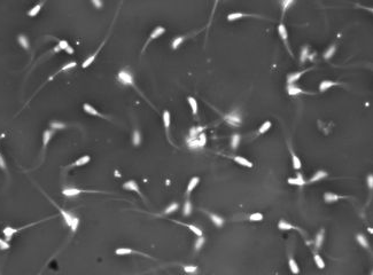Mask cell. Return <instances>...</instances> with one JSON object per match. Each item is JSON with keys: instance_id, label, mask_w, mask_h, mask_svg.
<instances>
[{"instance_id": "ffe728a7", "label": "cell", "mask_w": 373, "mask_h": 275, "mask_svg": "<svg viewBox=\"0 0 373 275\" xmlns=\"http://www.w3.org/2000/svg\"><path fill=\"white\" fill-rule=\"evenodd\" d=\"M100 48H101V47H100ZM100 48H99V49H98V51L96 52L94 54L90 55L89 58H87L86 60H85V61H84V62H83V68H87V67H89V65H90V64L92 63L93 61H94V58H96V56L98 55V53H99V51H100Z\"/></svg>"}, {"instance_id": "603a6c76", "label": "cell", "mask_w": 373, "mask_h": 275, "mask_svg": "<svg viewBox=\"0 0 373 275\" xmlns=\"http://www.w3.org/2000/svg\"><path fill=\"white\" fill-rule=\"evenodd\" d=\"M335 84H336V83L329 82V80H324V82H322V83H320V85H319V90H320V92H324V91H326L327 88H329L331 86L335 85Z\"/></svg>"}, {"instance_id": "5b68a950", "label": "cell", "mask_w": 373, "mask_h": 275, "mask_svg": "<svg viewBox=\"0 0 373 275\" xmlns=\"http://www.w3.org/2000/svg\"><path fill=\"white\" fill-rule=\"evenodd\" d=\"M80 193H82V190H80V189H77V188H65V189H63L62 194H63L65 196H68V197H72V196L79 195Z\"/></svg>"}, {"instance_id": "f1b7e54d", "label": "cell", "mask_w": 373, "mask_h": 275, "mask_svg": "<svg viewBox=\"0 0 373 275\" xmlns=\"http://www.w3.org/2000/svg\"><path fill=\"white\" fill-rule=\"evenodd\" d=\"M209 217H210V219L212 220V223L216 225V226H222V225H223V219H222L220 217H218V216H216V214H211V213H210V214H209Z\"/></svg>"}, {"instance_id": "4dcf8cb0", "label": "cell", "mask_w": 373, "mask_h": 275, "mask_svg": "<svg viewBox=\"0 0 373 275\" xmlns=\"http://www.w3.org/2000/svg\"><path fill=\"white\" fill-rule=\"evenodd\" d=\"M357 241H358V243L362 245V247H364V248H368V243H367V240L365 238L364 235H357Z\"/></svg>"}, {"instance_id": "2e32d148", "label": "cell", "mask_w": 373, "mask_h": 275, "mask_svg": "<svg viewBox=\"0 0 373 275\" xmlns=\"http://www.w3.org/2000/svg\"><path fill=\"white\" fill-rule=\"evenodd\" d=\"M302 73H304V72H302V71H299V72H295V73H290V76H288V78H287V83L290 84V85H292L294 82H296L300 77L302 76Z\"/></svg>"}, {"instance_id": "ac0fdd59", "label": "cell", "mask_w": 373, "mask_h": 275, "mask_svg": "<svg viewBox=\"0 0 373 275\" xmlns=\"http://www.w3.org/2000/svg\"><path fill=\"white\" fill-rule=\"evenodd\" d=\"M288 182H290V185H299V186L304 185V180L302 179V175H301V174H299L297 178H290V179H288Z\"/></svg>"}, {"instance_id": "7c38bea8", "label": "cell", "mask_w": 373, "mask_h": 275, "mask_svg": "<svg viewBox=\"0 0 373 275\" xmlns=\"http://www.w3.org/2000/svg\"><path fill=\"white\" fill-rule=\"evenodd\" d=\"M164 31H165V29H164L163 26H157V28H155L154 30H153V32L150 33V38H149V40L157 38V37H159V36H161Z\"/></svg>"}, {"instance_id": "74e56055", "label": "cell", "mask_w": 373, "mask_h": 275, "mask_svg": "<svg viewBox=\"0 0 373 275\" xmlns=\"http://www.w3.org/2000/svg\"><path fill=\"white\" fill-rule=\"evenodd\" d=\"M239 141H240V136H239L238 134H234L233 136H232L231 145H232V148H233V149H235V148L238 147Z\"/></svg>"}, {"instance_id": "8992f818", "label": "cell", "mask_w": 373, "mask_h": 275, "mask_svg": "<svg viewBox=\"0 0 373 275\" xmlns=\"http://www.w3.org/2000/svg\"><path fill=\"white\" fill-rule=\"evenodd\" d=\"M20 229H23V228H13V227H6L4 228V235L6 236L7 240H11L14 234H16Z\"/></svg>"}, {"instance_id": "ab89813d", "label": "cell", "mask_w": 373, "mask_h": 275, "mask_svg": "<svg viewBox=\"0 0 373 275\" xmlns=\"http://www.w3.org/2000/svg\"><path fill=\"white\" fill-rule=\"evenodd\" d=\"M51 127L54 128V130H61V128H65V125L63 123H60V122H52Z\"/></svg>"}, {"instance_id": "11a10c76", "label": "cell", "mask_w": 373, "mask_h": 275, "mask_svg": "<svg viewBox=\"0 0 373 275\" xmlns=\"http://www.w3.org/2000/svg\"><path fill=\"white\" fill-rule=\"evenodd\" d=\"M0 169L6 170V162H5V160H4V157H2L1 154H0Z\"/></svg>"}, {"instance_id": "7dc6e473", "label": "cell", "mask_w": 373, "mask_h": 275, "mask_svg": "<svg viewBox=\"0 0 373 275\" xmlns=\"http://www.w3.org/2000/svg\"><path fill=\"white\" fill-rule=\"evenodd\" d=\"M183 40H184V37H177V38L172 41V48H177V47L183 43Z\"/></svg>"}, {"instance_id": "9a60e30c", "label": "cell", "mask_w": 373, "mask_h": 275, "mask_svg": "<svg viewBox=\"0 0 373 275\" xmlns=\"http://www.w3.org/2000/svg\"><path fill=\"white\" fill-rule=\"evenodd\" d=\"M324 199H325V201H326L327 203H333V202H335V201H338V199H340V196L335 195L333 193H326V194L324 195Z\"/></svg>"}, {"instance_id": "7402d4cb", "label": "cell", "mask_w": 373, "mask_h": 275, "mask_svg": "<svg viewBox=\"0 0 373 275\" xmlns=\"http://www.w3.org/2000/svg\"><path fill=\"white\" fill-rule=\"evenodd\" d=\"M188 103H190V106H191V108H192V111H193L194 115H196V112H198V102H196V100L192 97V96H190L188 99Z\"/></svg>"}, {"instance_id": "836d02e7", "label": "cell", "mask_w": 373, "mask_h": 275, "mask_svg": "<svg viewBox=\"0 0 373 275\" xmlns=\"http://www.w3.org/2000/svg\"><path fill=\"white\" fill-rule=\"evenodd\" d=\"M292 156H293V166H294V169H296V170L301 169V160H299V157L294 153H293Z\"/></svg>"}, {"instance_id": "f546056e", "label": "cell", "mask_w": 373, "mask_h": 275, "mask_svg": "<svg viewBox=\"0 0 373 275\" xmlns=\"http://www.w3.org/2000/svg\"><path fill=\"white\" fill-rule=\"evenodd\" d=\"M116 255H120V256H123V255H130V253H132L133 251L129 248H120V249H117L115 251Z\"/></svg>"}, {"instance_id": "816d5d0a", "label": "cell", "mask_w": 373, "mask_h": 275, "mask_svg": "<svg viewBox=\"0 0 373 275\" xmlns=\"http://www.w3.org/2000/svg\"><path fill=\"white\" fill-rule=\"evenodd\" d=\"M69 46L68 44V41H65V40H59V49H65Z\"/></svg>"}, {"instance_id": "44dd1931", "label": "cell", "mask_w": 373, "mask_h": 275, "mask_svg": "<svg viewBox=\"0 0 373 275\" xmlns=\"http://www.w3.org/2000/svg\"><path fill=\"white\" fill-rule=\"evenodd\" d=\"M323 240H324V229L320 230V232L317 234V236H316V248H317V249H319V248L322 247Z\"/></svg>"}, {"instance_id": "4316f807", "label": "cell", "mask_w": 373, "mask_h": 275, "mask_svg": "<svg viewBox=\"0 0 373 275\" xmlns=\"http://www.w3.org/2000/svg\"><path fill=\"white\" fill-rule=\"evenodd\" d=\"M290 271H292V273H293V274H297V273L300 272L299 266H297V264H296V262L293 259V258H290Z\"/></svg>"}, {"instance_id": "83f0119b", "label": "cell", "mask_w": 373, "mask_h": 275, "mask_svg": "<svg viewBox=\"0 0 373 275\" xmlns=\"http://www.w3.org/2000/svg\"><path fill=\"white\" fill-rule=\"evenodd\" d=\"M191 212H192V204H191V202H190V201H186V202H185V204H184L183 213H184V216H190V214H191Z\"/></svg>"}, {"instance_id": "d590c367", "label": "cell", "mask_w": 373, "mask_h": 275, "mask_svg": "<svg viewBox=\"0 0 373 275\" xmlns=\"http://www.w3.org/2000/svg\"><path fill=\"white\" fill-rule=\"evenodd\" d=\"M177 209H178V204H177V203H172V204H170L169 205V206H168L167 209H165V211H164V213H165V214H169V213H172V212H174L176 211V210H177Z\"/></svg>"}, {"instance_id": "9c48e42d", "label": "cell", "mask_w": 373, "mask_h": 275, "mask_svg": "<svg viewBox=\"0 0 373 275\" xmlns=\"http://www.w3.org/2000/svg\"><path fill=\"white\" fill-rule=\"evenodd\" d=\"M52 136H53V131H51V130H46L45 132H44V134H43V146H44V148H46V146L48 145V142H50V140L52 139Z\"/></svg>"}, {"instance_id": "3957f363", "label": "cell", "mask_w": 373, "mask_h": 275, "mask_svg": "<svg viewBox=\"0 0 373 275\" xmlns=\"http://www.w3.org/2000/svg\"><path fill=\"white\" fill-rule=\"evenodd\" d=\"M225 121L227 123H230L233 126H239L241 124V119H240V116H238L237 114H231V115L225 116Z\"/></svg>"}, {"instance_id": "6f0895ef", "label": "cell", "mask_w": 373, "mask_h": 275, "mask_svg": "<svg viewBox=\"0 0 373 275\" xmlns=\"http://www.w3.org/2000/svg\"><path fill=\"white\" fill-rule=\"evenodd\" d=\"M65 52H67V53H69V54H72V53H74V48L70 47V46H68V47L65 48Z\"/></svg>"}, {"instance_id": "e0dca14e", "label": "cell", "mask_w": 373, "mask_h": 275, "mask_svg": "<svg viewBox=\"0 0 373 275\" xmlns=\"http://www.w3.org/2000/svg\"><path fill=\"white\" fill-rule=\"evenodd\" d=\"M199 181H200V179L198 178V177H194V178L191 179L190 184H188V186H187V194H190V193L193 190L194 188L196 187V185L199 184Z\"/></svg>"}, {"instance_id": "cb8c5ba5", "label": "cell", "mask_w": 373, "mask_h": 275, "mask_svg": "<svg viewBox=\"0 0 373 275\" xmlns=\"http://www.w3.org/2000/svg\"><path fill=\"white\" fill-rule=\"evenodd\" d=\"M202 131V127H193L190 131V140H194L199 136V132Z\"/></svg>"}, {"instance_id": "d6986e66", "label": "cell", "mask_w": 373, "mask_h": 275, "mask_svg": "<svg viewBox=\"0 0 373 275\" xmlns=\"http://www.w3.org/2000/svg\"><path fill=\"white\" fill-rule=\"evenodd\" d=\"M17 39H19L20 45L22 46L23 48H26V49H29V40H28V37H26V36H24V34H20Z\"/></svg>"}, {"instance_id": "681fc988", "label": "cell", "mask_w": 373, "mask_h": 275, "mask_svg": "<svg viewBox=\"0 0 373 275\" xmlns=\"http://www.w3.org/2000/svg\"><path fill=\"white\" fill-rule=\"evenodd\" d=\"M196 266H193V265H190V266H184V271L186 272V273H194V272H196Z\"/></svg>"}, {"instance_id": "d4e9b609", "label": "cell", "mask_w": 373, "mask_h": 275, "mask_svg": "<svg viewBox=\"0 0 373 275\" xmlns=\"http://www.w3.org/2000/svg\"><path fill=\"white\" fill-rule=\"evenodd\" d=\"M278 227H279V229H281V230H290L294 228L292 225L288 224V223H286L285 220H280L279 224H278Z\"/></svg>"}, {"instance_id": "f6af8a7d", "label": "cell", "mask_w": 373, "mask_h": 275, "mask_svg": "<svg viewBox=\"0 0 373 275\" xmlns=\"http://www.w3.org/2000/svg\"><path fill=\"white\" fill-rule=\"evenodd\" d=\"M76 62L75 61H71V62H68V63H65L62 68H61V71H65V70H69L71 68H74V67H76Z\"/></svg>"}, {"instance_id": "b9f144b4", "label": "cell", "mask_w": 373, "mask_h": 275, "mask_svg": "<svg viewBox=\"0 0 373 275\" xmlns=\"http://www.w3.org/2000/svg\"><path fill=\"white\" fill-rule=\"evenodd\" d=\"M335 52V46H331L329 48H328L327 51L325 52V54H324V58H329L333 54H334Z\"/></svg>"}, {"instance_id": "9f6ffc18", "label": "cell", "mask_w": 373, "mask_h": 275, "mask_svg": "<svg viewBox=\"0 0 373 275\" xmlns=\"http://www.w3.org/2000/svg\"><path fill=\"white\" fill-rule=\"evenodd\" d=\"M367 184H368L370 189H372L373 188V175L372 174H370V175H368V178H367Z\"/></svg>"}, {"instance_id": "c3c4849f", "label": "cell", "mask_w": 373, "mask_h": 275, "mask_svg": "<svg viewBox=\"0 0 373 275\" xmlns=\"http://www.w3.org/2000/svg\"><path fill=\"white\" fill-rule=\"evenodd\" d=\"M242 16H244V14H241V13H233V14H230V15L227 16V19H230V21H233V19H240V17H242Z\"/></svg>"}, {"instance_id": "60d3db41", "label": "cell", "mask_w": 373, "mask_h": 275, "mask_svg": "<svg viewBox=\"0 0 373 275\" xmlns=\"http://www.w3.org/2000/svg\"><path fill=\"white\" fill-rule=\"evenodd\" d=\"M263 219V216L261 214V213H253L250 217H249V220L250 221H261Z\"/></svg>"}, {"instance_id": "7bdbcfd3", "label": "cell", "mask_w": 373, "mask_h": 275, "mask_svg": "<svg viewBox=\"0 0 373 275\" xmlns=\"http://www.w3.org/2000/svg\"><path fill=\"white\" fill-rule=\"evenodd\" d=\"M308 55H309V48L305 46V47H303L302 52H301V62H304L305 58H308Z\"/></svg>"}, {"instance_id": "bcb514c9", "label": "cell", "mask_w": 373, "mask_h": 275, "mask_svg": "<svg viewBox=\"0 0 373 275\" xmlns=\"http://www.w3.org/2000/svg\"><path fill=\"white\" fill-rule=\"evenodd\" d=\"M270 127H271V123L270 122H265L263 125L259 127L258 132H259V133H264V132H266V131H268Z\"/></svg>"}, {"instance_id": "ee69618b", "label": "cell", "mask_w": 373, "mask_h": 275, "mask_svg": "<svg viewBox=\"0 0 373 275\" xmlns=\"http://www.w3.org/2000/svg\"><path fill=\"white\" fill-rule=\"evenodd\" d=\"M140 133H139V131H135V133H133V145L135 146H138L139 143H140Z\"/></svg>"}, {"instance_id": "6da1fadb", "label": "cell", "mask_w": 373, "mask_h": 275, "mask_svg": "<svg viewBox=\"0 0 373 275\" xmlns=\"http://www.w3.org/2000/svg\"><path fill=\"white\" fill-rule=\"evenodd\" d=\"M56 208L59 209L60 213L62 214V217H63V219H65V224H67L68 226H69V227H70L72 232H76V229H77V227H78V225H79V219H78V218L76 217V216H74L72 213H70V212L65 211V210H63V209L59 208L58 205H56Z\"/></svg>"}, {"instance_id": "7a4b0ae2", "label": "cell", "mask_w": 373, "mask_h": 275, "mask_svg": "<svg viewBox=\"0 0 373 275\" xmlns=\"http://www.w3.org/2000/svg\"><path fill=\"white\" fill-rule=\"evenodd\" d=\"M118 79H120L121 83L125 84V85H133V78H132V76H131V73H130L129 71H126V70L120 71V73H118Z\"/></svg>"}, {"instance_id": "5bb4252c", "label": "cell", "mask_w": 373, "mask_h": 275, "mask_svg": "<svg viewBox=\"0 0 373 275\" xmlns=\"http://www.w3.org/2000/svg\"><path fill=\"white\" fill-rule=\"evenodd\" d=\"M176 223H178V221H176ZM178 224L183 225V226H186L187 228H190V229L193 232L194 234H196L198 236H202V230L200 229L199 227H196V226H194V225H188V224H183V223H178Z\"/></svg>"}, {"instance_id": "d6a6232c", "label": "cell", "mask_w": 373, "mask_h": 275, "mask_svg": "<svg viewBox=\"0 0 373 275\" xmlns=\"http://www.w3.org/2000/svg\"><path fill=\"white\" fill-rule=\"evenodd\" d=\"M278 30H279V33H280V36H281V38L286 41L287 40V31H286V28L284 24H280L279 28H278Z\"/></svg>"}, {"instance_id": "db71d44e", "label": "cell", "mask_w": 373, "mask_h": 275, "mask_svg": "<svg viewBox=\"0 0 373 275\" xmlns=\"http://www.w3.org/2000/svg\"><path fill=\"white\" fill-rule=\"evenodd\" d=\"M293 4H294V1H292V0H285V1H283L284 10H286V9H287V7L290 6V5H293Z\"/></svg>"}, {"instance_id": "484cf974", "label": "cell", "mask_w": 373, "mask_h": 275, "mask_svg": "<svg viewBox=\"0 0 373 275\" xmlns=\"http://www.w3.org/2000/svg\"><path fill=\"white\" fill-rule=\"evenodd\" d=\"M287 91H288V94H290V95H296V94L302 93V90H301L300 87H296V86H294V85H290V86H288V88H287Z\"/></svg>"}, {"instance_id": "f35d334b", "label": "cell", "mask_w": 373, "mask_h": 275, "mask_svg": "<svg viewBox=\"0 0 373 275\" xmlns=\"http://www.w3.org/2000/svg\"><path fill=\"white\" fill-rule=\"evenodd\" d=\"M203 243H205V238H203L202 236H199V238H198V240H196V242H195V247H194L195 250L198 251V250L201 249V248H202V245H203Z\"/></svg>"}, {"instance_id": "680465c9", "label": "cell", "mask_w": 373, "mask_h": 275, "mask_svg": "<svg viewBox=\"0 0 373 275\" xmlns=\"http://www.w3.org/2000/svg\"><path fill=\"white\" fill-rule=\"evenodd\" d=\"M93 4H94L97 7H101V5H102V4H101V1H96V0H93Z\"/></svg>"}, {"instance_id": "1f68e13d", "label": "cell", "mask_w": 373, "mask_h": 275, "mask_svg": "<svg viewBox=\"0 0 373 275\" xmlns=\"http://www.w3.org/2000/svg\"><path fill=\"white\" fill-rule=\"evenodd\" d=\"M163 122H164V126L165 128H168L170 126V112L165 110L164 112H163Z\"/></svg>"}, {"instance_id": "f907efd6", "label": "cell", "mask_w": 373, "mask_h": 275, "mask_svg": "<svg viewBox=\"0 0 373 275\" xmlns=\"http://www.w3.org/2000/svg\"><path fill=\"white\" fill-rule=\"evenodd\" d=\"M0 249L1 250H7L9 249V243L5 241V240H2V238H0Z\"/></svg>"}, {"instance_id": "e575fe53", "label": "cell", "mask_w": 373, "mask_h": 275, "mask_svg": "<svg viewBox=\"0 0 373 275\" xmlns=\"http://www.w3.org/2000/svg\"><path fill=\"white\" fill-rule=\"evenodd\" d=\"M188 146L191 148H200L202 147L201 146V142L199 141V139L196 138V139H194V140H188Z\"/></svg>"}, {"instance_id": "8d00e7d4", "label": "cell", "mask_w": 373, "mask_h": 275, "mask_svg": "<svg viewBox=\"0 0 373 275\" xmlns=\"http://www.w3.org/2000/svg\"><path fill=\"white\" fill-rule=\"evenodd\" d=\"M315 262L319 268H324L325 267V262H324V260H323L322 257L319 255H315Z\"/></svg>"}, {"instance_id": "ba28073f", "label": "cell", "mask_w": 373, "mask_h": 275, "mask_svg": "<svg viewBox=\"0 0 373 275\" xmlns=\"http://www.w3.org/2000/svg\"><path fill=\"white\" fill-rule=\"evenodd\" d=\"M83 108H84V110H85V112H87V114H90V115L101 116V117H102V115H101V114H100V112H99L98 110H96V109L93 108V107H92L91 104H89V103H85V104L83 106Z\"/></svg>"}, {"instance_id": "30bf717a", "label": "cell", "mask_w": 373, "mask_h": 275, "mask_svg": "<svg viewBox=\"0 0 373 275\" xmlns=\"http://www.w3.org/2000/svg\"><path fill=\"white\" fill-rule=\"evenodd\" d=\"M234 160H235L237 163H239L240 165H242V166H247V167L253 166L251 162H249V160L244 158V157H241V156H235V157H234Z\"/></svg>"}, {"instance_id": "f5cc1de1", "label": "cell", "mask_w": 373, "mask_h": 275, "mask_svg": "<svg viewBox=\"0 0 373 275\" xmlns=\"http://www.w3.org/2000/svg\"><path fill=\"white\" fill-rule=\"evenodd\" d=\"M198 139H199V141L201 142V146L203 147V146L206 145V140H207V139H206V134H205V133H200L199 136H198Z\"/></svg>"}, {"instance_id": "8fae6325", "label": "cell", "mask_w": 373, "mask_h": 275, "mask_svg": "<svg viewBox=\"0 0 373 275\" xmlns=\"http://www.w3.org/2000/svg\"><path fill=\"white\" fill-rule=\"evenodd\" d=\"M90 156H87V155H85V156H82L80 158H78L74 164H72V166H82V165H85L86 163H89L90 162Z\"/></svg>"}, {"instance_id": "52a82bcc", "label": "cell", "mask_w": 373, "mask_h": 275, "mask_svg": "<svg viewBox=\"0 0 373 275\" xmlns=\"http://www.w3.org/2000/svg\"><path fill=\"white\" fill-rule=\"evenodd\" d=\"M327 177V173L325 172V171H318V172H316L314 175H312V178L309 180V182L310 184H312V182H316V181H318V180H322L324 178H326Z\"/></svg>"}, {"instance_id": "4fadbf2b", "label": "cell", "mask_w": 373, "mask_h": 275, "mask_svg": "<svg viewBox=\"0 0 373 275\" xmlns=\"http://www.w3.org/2000/svg\"><path fill=\"white\" fill-rule=\"evenodd\" d=\"M43 5H44V2H39V4H37L36 6H33L32 8L28 12V15H29V16H36V15L40 12V9H41Z\"/></svg>"}, {"instance_id": "277c9868", "label": "cell", "mask_w": 373, "mask_h": 275, "mask_svg": "<svg viewBox=\"0 0 373 275\" xmlns=\"http://www.w3.org/2000/svg\"><path fill=\"white\" fill-rule=\"evenodd\" d=\"M123 188H124V189H129V190H133V192L140 194V189H139V187H138V184H137L135 181H133V180H130L128 182H125V184L123 185Z\"/></svg>"}]
</instances>
